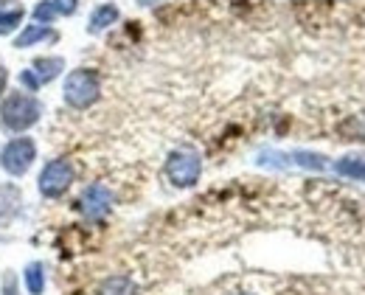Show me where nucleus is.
I'll list each match as a JSON object with an SVG mask.
<instances>
[{"mask_svg": "<svg viewBox=\"0 0 365 295\" xmlns=\"http://www.w3.org/2000/svg\"><path fill=\"white\" fill-rule=\"evenodd\" d=\"M34 157H37V144H34V138L20 135V138H11L6 147L0 149V169H3L6 175H11V177H23V175L31 169Z\"/></svg>", "mask_w": 365, "mask_h": 295, "instance_id": "obj_3", "label": "nucleus"}, {"mask_svg": "<svg viewBox=\"0 0 365 295\" xmlns=\"http://www.w3.org/2000/svg\"><path fill=\"white\" fill-rule=\"evenodd\" d=\"M113 205V192L104 186V183H91L82 197H79V208L88 219H101Z\"/></svg>", "mask_w": 365, "mask_h": 295, "instance_id": "obj_6", "label": "nucleus"}, {"mask_svg": "<svg viewBox=\"0 0 365 295\" xmlns=\"http://www.w3.org/2000/svg\"><path fill=\"white\" fill-rule=\"evenodd\" d=\"M26 290L31 295H43V290H46V267H43V262H31L26 267Z\"/></svg>", "mask_w": 365, "mask_h": 295, "instance_id": "obj_10", "label": "nucleus"}, {"mask_svg": "<svg viewBox=\"0 0 365 295\" xmlns=\"http://www.w3.org/2000/svg\"><path fill=\"white\" fill-rule=\"evenodd\" d=\"M51 3L56 6V11H59V14H73L79 0H51Z\"/></svg>", "mask_w": 365, "mask_h": 295, "instance_id": "obj_16", "label": "nucleus"}, {"mask_svg": "<svg viewBox=\"0 0 365 295\" xmlns=\"http://www.w3.org/2000/svg\"><path fill=\"white\" fill-rule=\"evenodd\" d=\"M20 82H23V85H26V88H29V90H31V93H37V90H40V82H37V79H34V73H31V71H29V68H26V71H23V73H20Z\"/></svg>", "mask_w": 365, "mask_h": 295, "instance_id": "obj_15", "label": "nucleus"}, {"mask_svg": "<svg viewBox=\"0 0 365 295\" xmlns=\"http://www.w3.org/2000/svg\"><path fill=\"white\" fill-rule=\"evenodd\" d=\"M76 180V166L68 160V157H56L51 160L46 169L40 172V195L48 197V200H56L62 197Z\"/></svg>", "mask_w": 365, "mask_h": 295, "instance_id": "obj_4", "label": "nucleus"}, {"mask_svg": "<svg viewBox=\"0 0 365 295\" xmlns=\"http://www.w3.org/2000/svg\"><path fill=\"white\" fill-rule=\"evenodd\" d=\"M56 34L48 29V26H26V31L14 40V48H31V46H37V43H43V40H53Z\"/></svg>", "mask_w": 365, "mask_h": 295, "instance_id": "obj_8", "label": "nucleus"}, {"mask_svg": "<svg viewBox=\"0 0 365 295\" xmlns=\"http://www.w3.org/2000/svg\"><path fill=\"white\" fill-rule=\"evenodd\" d=\"M334 169H337V175H343V177L365 180V157H354V155H349V157L337 160V163H334Z\"/></svg>", "mask_w": 365, "mask_h": 295, "instance_id": "obj_11", "label": "nucleus"}, {"mask_svg": "<svg viewBox=\"0 0 365 295\" xmlns=\"http://www.w3.org/2000/svg\"><path fill=\"white\" fill-rule=\"evenodd\" d=\"M6 85H9V73H6V68L0 65V96L6 93Z\"/></svg>", "mask_w": 365, "mask_h": 295, "instance_id": "obj_18", "label": "nucleus"}, {"mask_svg": "<svg viewBox=\"0 0 365 295\" xmlns=\"http://www.w3.org/2000/svg\"><path fill=\"white\" fill-rule=\"evenodd\" d=\"M98 293L101 295H135V284H133L130 279H124V276H115V279H107Z\"/></svg>", "mask_w": 365, "mask_h": 295, "instance_id": "obj_12", "label": "nucleus"}, {"mask_svg": "<svg viewBox=\"0 0 365 295\" xmlns=\"http://www.w3.org/2000/svg\"><path fill=\"white\" fill-rule=\"evenodd\" d=\"M62 93L73 110H88L101 98V79L93 68H79V71L68 73Z\"/></svg>", "mask_w": 365, "mask_h": 295, "instance_id": "obj_2", "label": "nucleus"}, {"mask_svg": "<svg viewBox=\"0 0 365 295\" xmlns=\"http://www.w3.org/2000/svg\"><path fill=\"white\" fill-rule=\"evenodd\" d=\"M40 115H43V107H40V101L31 96V93L11 90L9 96L3 98V104H0V121L11 133L31 130L40 121Z\"/></svg>", "mask_w": 365, "mask_h": 295, "instance_id": "obj_1", "label": "nucleus"}, {"mask_svg": "<svg viewBox=\"0 0 365 295\" xmlns=\"http://www.w3.org/2000/svg\"><path fill=\"white\" fill-rule=\"evenodd\" d=\"M3 290H6V295H17L14 293V279H11V276L3 279Z\"/></svg>", "mask_w": 365, "mask_h": 295, "instance_id": "obj_17", "label": "nucleus"}, {"mask_svg": "<svg viewBox=\"0 0 365 295\" xmlns=\"http://www.w3.org/2000/svg\"><path fill=\"white\" fill-rule=\"evenodd\" d=\"M23 17H26V11H23V9H6V11H0V37H6V34H11V31H17V29H20V23H23Z\"/></svg>", "mask_w": 365, "mask_h": 295, "instance_id": "obj_13", "label": "nucleus"}, {"mask_svg": "<svg viewBox=\"0 0 365 295\" xmlns=\"http://www.w3.org/2000/svg\"><path fill=\"white\" fill-rule=\"evenodd\" d=\"M56 6L51 3V0H40L37 6H34V11H31V17H34V23H40V26H48V23H53L56 20Z\"/></svg>", "mask_w": 365, "mask_h": 295, "instance_id": "obj_14", "label": "nucleus"}, {"mask_svg": "<svg viewBox=\"0 0 365 295\" xmlns=\"http://www.w3.org/2000/svg\"><path fill=\"white\" fill-rule=\"evenodd\" d=\"M200 172H202V160H200V155L191 152V149H178V152H172L169 160H166V175H169V180H172L175 186H180V189L194 186V183L200 180Z\"/></svg>", "mask_w": 365, "mask_h": 295, "instance_id": "obj_5", "label": "nucleus"}, {"mask_svg": "<svg viewBox=\"0 0 365 295\" xmlns=\"http://www.w3.org/2000/svg\"><path fill=\"white\" fill-rule=\"evenodd\" d=\"M31 73H34V79L40 82V88L48 85V82H53L62 71H65V59L62 56H37L34 62H31V68H29Z\"/></svg>", "mask_w": 365, "mask_h": 295, "instance_id": "obj_7", "label": "nucleus"}, {"mask_svg": "<svg viewBox=\"0 0 365 295\" xmlns=\"http://www.w3.org/2000/svg\"><path fill=\"white\" fill-rule=\"evenodd\" d=\"M115 20H118V9H115L113 3H104V6H98V9L93 11L88 31H91V34H98V31H104L107 26H113Z\"/></svg>", "mask_w": 365, "mask_h": 295, "instance_id": "obj_9", "label": "nucleus"}]
</instances>
